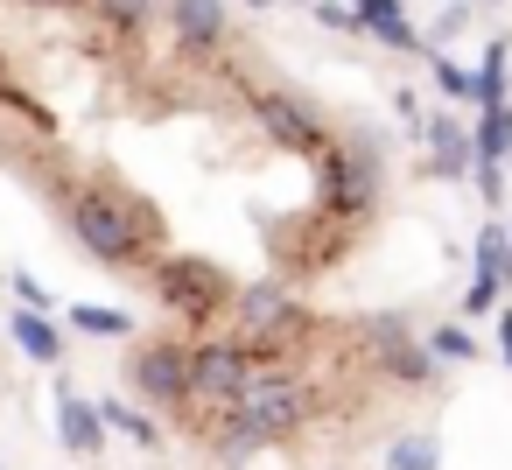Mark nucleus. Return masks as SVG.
<instances>
[{"mask_svg":"<svg viewBox=\"0 0 512 470\" xmlns=\"http://www.w3.org/2000/svg\"><path fill=\"white\" fill-rule=\"evenodd\" d=\"M15 337H22V344H29L36 358H50V351H57V337H50V330H43L36 316H15Z\"/></svg>","mask_w":512,"mask_h":470,"instance_id":"1","label":"nucleus"},{"mask_svg":"<svg viewBox=\"0 0 512 470\" xmlns=\"http://www.w3.org/2000/svg\"><path fill=\"white\" fill-rule=\"evenodd\" d=\"M253 8H267V0H253Z\"/></svg>","mask_w":512,"mask_h":470,"instance_id":"3","label":"nucleus"},{"mask_svg":"<svg viewBox=\"0 0 512 470\" xmlns=\"http://www.w3.org/2000/svg\"><path fill=\"white\" fill-rule=\"evenodd\" d=\"M64 435H71L78 449H92V407H78V400H71V407H64Z\"/></svg>","mask_w":512,"mask_h":470,"instance_id":"2","label":"nucleus"}]
</instances>
